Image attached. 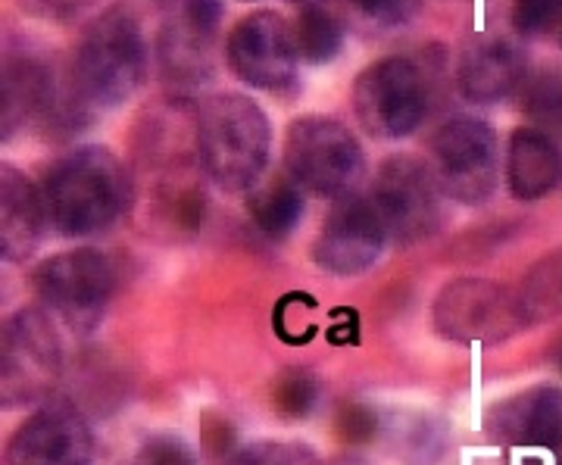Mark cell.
I'll return each instance as SVG.
<instances>
[{
    "label": "cell",
    "mask_w": 562,
    "mask_h": 465,
    "mask_svg": "<svg viewBox=\"0 0 562 465\" xmlns=\"http://www.w3.org/2000/svg\"><path fill=\"white\" fill-rule=\"evenodd\" d=\"M387 228L369 197L347 194L325 216L319 238L313 243V260L322 272L353 279L379 263L387 247Z\"/></svg>",
    "instance_id": "cell-12"
},
{
    "label": "cell",
    "mask_w": 562,
    "mask_h": 465,
    "mask_svg": "<svg viewBox=\"0 0 562 465\" xmlns=\"http://www.w3.org/2000/svg\"><path fill=\"white\" fill-rule=\"evenodd\" d=\"M147 76V41L125 7H110L85 25L72 57V91L91 110H116Z\"/></svg>",
    "instance_id": "cell-3"
},
{
    "label": "cell",
    "mask_w": 562,
    "mask_h": 465,
    "mask_svg": "<svg viewBox=\"0 0 562 465\" xmlns=\"http://www.w3.org/2000/svg\"><path fill=\"white\" fill-rule=\"evenodd\" d=\"M528 81V60L525 50L509 38L479 35L462 47L457 63V88L469 103L506 101Z\"/></svg>",
    "instance_id": "cell-14"
},
{
    "label": "cell",
    "mask_w": 562,
    "mask_h": 465,
    "mask_svg": "<svg viewBox=\"0 0 562 465\" xmlns=\"http://www.w3.org/2000/svg\"><path fill=\"white\" fill-rule=\"evenodd\" d=\"M284 169L303 191L341 201L362 179L366 154L360 138L331 116H301L288 125Z\"/></svg>",
    "instance_id": "cell-5"
},
{
    "label": "cell",
    "mask_w": 562,
    "mask_h": 465,
    "mask_svg": "<svg viewBox=\"0 0 562 465\" xmlns=\"http://www.w3.org/2000/svg\"><path fill=\"white\" fill-rule=\"evenodd\" d=\"M350 101L366 135L401 141L428 116L431 81L413 57H382L357 76Z\"/></svg>",
    "instance_id": "cell-6"
},
{
    "label": "cell",
    "mask_w": 562,
    "mask_h": 465,
    "mask_svg": "<svg viewBox=\"0 0 562 465\" xmlns=\"http://www.w3.org/2000/svg\"><path fill=\"white\" fill-rule=\"evenodd\" d=\"M32 284L44 309H50L76 334H88L106 316L110 297L116 291V269L101 250L76 247L47 257L35 269Z\"/></svg>",
    "instance_id": "cell-7"
},
{
    "label": "cell",
    "mask_w": 562,
    "mask_h": 465,
    "mask_svg": "<svg viewBox=\"0 0 562 465\" xmlns=\"http://www.w3.org/2000/svg\"><path fill=\"white\" fill-rule=\"evenodd\" d=\"M431 325L453 344H503L528 328L519 294L487 279H457L443 284L431 306Z\"/></svg>",
    "instance_id": "cell-9"
},
{
    "label": "cell",
    "mask_w": 562,
    "mask_h": 465,
    "mask_svg": "<svg viewBox=\"0 0 562 465\" xmlns=\"http://www.w3.org/2000/svg\"><path fill=\"white\" fill-rule=\"evenodd\" d=\"M194 154L210 182L241 194L260 184L272 154V125L247 94H210L194 110Z\"/></svg>",
    "instance_id": "cell-1"
},
{
    "label": "cell",
    "mask_w": 562,
    "mask_h": 465,
    "mask_svg": "<svg viewBox=\"0 0 562 465\" xmlns=\"http://www.w3.org/2000/svg\"><path fill=\"white\" fill-rule=\"evenodd\" d=\"M441 188L431 169L416 157L397 154L384 162L372 184V197L384 228L401 243L431 238L443 223Z\"/></svg>",
    "instance_id": "cell-10"
},
{
    "label": "cell",
    "mask_w": 562,
    "mask_h": 465,
    "mask_svg": "<svg viewBox=\"0 0 562 465\" xmlns=\"http://www.w3.org/2000/svg\"><path fill=\"white\" fill-rule=\"evenodd\" d=\"M519 304L528 325L550 322L562 316V247L550 250L528 269L519 287Z\"/></svg>",
    "instance_id": "cell-20"
},
{
    "label": "cell",
    "mask_w": 562,
    "mask_h": 465,
    "mask_svg": "<svg viewBox=\"0 0 562 465\" xmlns=\"http://www.w3.org/2000/svg\"><path fill=\"white\" fill-rule=\"evenodd\" d=\"M522 110L550 138L562 135V72L543 69L522 84Z\"/></svg>",
    "instance_id": "cell-22"
},
{
    "label": "cell",
    "mask_w": 562,
    "mask_h": 465,
    "mask_svg": "<svg viewBox=\"0 0 562 465\" xmlns=\"http://www.w3.org/2000/svg\"><path fill=\"white\" fill-rule=\"evenodd\" d=\"M225 57L244 84L260 91H284L297 81L301 50L294 25L272 10H254L235 22L225 38Z\"/></svg>",
    "instance_id": "cell-11"
},
{
    "label": "cell",
    "mask_w": 562,
    "mask_h": 465,
    "mask_svg": "<svg viewBox=\"0 0 562 465\" xmlns=\"http://www.w3.org/2000/svg\"><path fill=\"white\" fill-rule=\"evenodd\" d=\"M232 465H319L316 450L294 441H257L244 446Z\"/></svg>",
    "instance_id": "cell-24"
},
{
    "label": "cell",
    "mask_w": 562,
    "mask_h": 465,
    "mask_svg": "<svg viewBox=\"0 0 562 465\" xmlns=\"http://www.w3.org/2000/svg\"><path fill=\"white\" fill-rule=\"evenodd\" d=\"M94 434L76 406L44 404L22 422L10 446V465H91Z\"/></svg>",
    "instance_id": "cell-13"
},
{
    "label": "cell",
    "mask_w": 562,
    "mask_h": 465,
    "mask_svg": "<svg viewBox=\"0 0 562 465\" xmlns=\"http://www.w3.org/2000/svg\"><path fill=\"white\" fill-rule=\"evenodd\" d=\"M63 378V341L44 306H22L3 322L0 406L29 409L50 400Z\"/></svg>",
    "instance_id": "cell-4"
},
{
    "label": "cell",
    "mask_w": 562,
    "mask_h": 465,
    "mask_svg": "<svg viewBox=\"0 0 562 465\" xmlns=\"http://www.w3.org/2000/svg\"><path fill=\"white\" fill-rule=\"evenodd\" d=\"M562 25V0H513V29L525 38Z\"/></svg>",
    "instance_id": "cell-25"
},
{
    "label": "cell",
    "mask_w": 562,
    "mask_h": 465,
    "mask_svg": "<svg viewBox=\"0 0 562 465\" xmlns=\"http://www.w3.org/2000/svg\"><path fill=\"white\" fill-rule=\"evenodd\" d=\"M41 197L47 223L60 238H91L120 219L132 197V184L113 150L88 144L44 175Z\"/></svg>",
    "instance_id": "cell-2"
},
{
    "label": "cell",
    "mask_w": 562,
    "mask_h": 465,
    "mask_svg": "<svg viewBox=\"0 0 562 465\" xmlns=\"http://www.w3.org/2000/svg\"><path fill=\"white\" fill-rule=\"evenodd\" d=\"M276 409L288 419H306L319 404V382L306 368H284L272 387Z\"/></svg>",
    "instance_id": "cell-23"
},
{
    "label": "cell",
    "mask_w": 562,
    "mask_h": 465,
    "mask_svg": "<svg viewBox=\"0 0 562 465\" xmlns=\"http://www.w3.org/2000/svg\"><path fill=\"white\" fill-rule=\"evenodd\" d=\"M357 16L375 29H401L422 10V0H347Z\"/></svg>",
    "instance_id": "cell-26"
},
{
    "label": "cell",
    "mask_w": 562,
    "mask_h": 465,
    "mask_svg": "<svg viewBox=\"0 0 562 465\" xmlns=\"http://www.w3.org/2000/svg\"><path fill=\"white\" fill-rule=\"evenodd\" d=\"M250 219L266 238H288L303 219V188L291 175H272L250 191Z\"/></svg>",
    "instance_id": "cell-19"
},
{
    "label": "cell",
    "mask_w": 562,
    "mask_h": 465,
    "mask_svg": "<svg viewBox=\"0 0 562 465\" xmlns=\"http://www.w3.org/2000/svg\"><path fill=\"white\" fill-rule=\"evenodd\" d=\"M428 169L447 201L482 206L484 201H491L501 179L497 132L475 116H457L443 122L431 141Z\"/></svg>",
    "instance_id": "cell-8"
},
{
    "label": "cell",
    "mask_w": 562,
    "mask_h": 465,
    "mask_svg": "<svg viewBox=\"0 0 562 465\" xmlns=\"http://www.w3.org/2000/svg\"><path fill=\"white\" fill-rule=\"evenodd\" d=\"M379 416L369 409V406H347L338 419V431H341L344 441H353V444H362L369 438L379 434Z\"/></svg>",
    "instance_id": "cell-28"
},
{
    "label": "cell",
    "mask_w": 562,
    "mask_h": 465,
    "mask_svg": "<svg viewBox=\"0 0 562 465\" xmlns=\"http://www.w3.org/2000/svg\"><path fill=\"white\" fill-rule=\"evenodd\" d=\"M54 101H60V94L47 66L25 57L3 63V138H13L29 120H54Z\"/></svg>",
    "instance_id": "cell-18"
},
{
    "label": "cell",
    "mask_w": 562,
    "mask_h": 465,
    "mask_svg": "<svg viewBox=\"0 0 562 465\" xmlns=\"http://www.w3.org/2000/svg\"><path fill=\"white\" fill-rule=\"evenodd\" d=\"M179 13L191 22V25H198L201 32L216 38L222 16H225V0H181Z\"/></svg>",
    "instance_id": "cell-29"
},
{
    "label": "cell",
    "mask_w": 562,
    "mask_h": 465,
    "mask_svg": "<svg viewBox=\"0 0 562 465\" xmlns=\"http://www.w3.org/2000/svg\"><path fill=\"white\" fill-rule=\"evenodd\" d=\"M562 179V154L557 138L541 128H516L506 150V184L516 201H541Z\"/></svg>",
    "instance_id": "cell-17"
},
{
    "label": "cell",
    "mask_w": 562,
    "mask_h": 465,
    "mask_svg": "<svg viewBox=\"0 0 562 465\" xmlns=\"http://www.w3.org/2000/svg\"><path fill=\"white\" fill-rule=\"evenodd\" d=\"M291 3H301V7H310V3H325V0H291Z\"/></svg>",
    "instance_id": "cell-30"
},
{
    "label": "cell",
    "mask_w": 562,
    "mask_h": 465,
    "mask_svg": "<svg viewBox=\"0 0 562 465\" xmlns=\"http://www.w3.org/2000/svg\"><path fill=\"white\" fill-rule=\"evenodd\" d=\"M44 197L20 169H0V257L3 263H22L38 250L47 228Z\"/></svg>",
    "instance_id": "cell-16"
},
{
    "label": "cell",
    "mask_w": 562,
    "mask_h": 465,
    "mask_svg": "<svg viewBox=\"0 0 562 465\" xmlns=\"http://www.w3.org/2000/svg\"><path fill=\"white\" fill-rule=\"evenodd\" d=\"M29 13L50 22H72L94 10L101 0H22Z\"/></svg>",
    "instance_id": "cell-27"
},
{
    "label": "cell",
    "mask_w": 562,
    "mask_h": 465,
    "mask_svg": "<svg viewBox=\"0 0 562 465\" xmlns=\"http://www.w3.org/2000/svg\"><path fill=\"white\" fill-rule=\"evenodd\" d=\"M487 431L509 446L562 453V387L541 385L494 406Z\"/></svg>",
    "instance_id": "cell-15"
},
{
    "label": "cell",
    "mask_w": 562,
    "mask_h": 465,
    "mask_svg": "<svg viewBox=\"0 0 562 465\" xmlns=\"http://www.w3.org/2000/svg\"><path fill=\"white\" fill-rule=\"evenodd\" d=\"M294 38H297L301 60L322 66V63H331L341 54L344 22L331 7L310 3V7H303L301 16L294 22Z\"/></svg>",
    "instance_id": "cell-21"
}]
</instances>
